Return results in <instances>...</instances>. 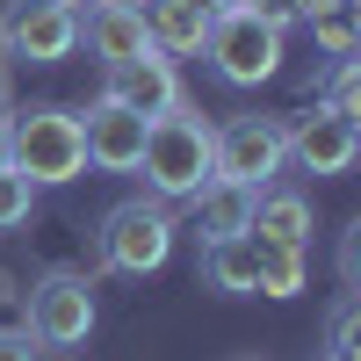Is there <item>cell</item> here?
<instances>
[{
	"instance_id": "obj_1",
	"label": "cell",
	"mask_w": 361,
	"mask_h": 361,
	"mask_svg": "<svg viewBox=\"0 0 361 361\" xmlns=\"http://www.w3.org/2000/svg\"><path fill=\"white\" fill-rule=\"evenodd\" d=\"M209 130H217V123H202L195 102L152 116L145 152H137V173H145V188H152L159 202H188L202 180H209Z\"/></svg>"
},
{
	"instance_id": "obj_2",
	"label": "cell",
	"mask_w": 361,
	"mask_h": 361,
	"mask_svg": "<svg viewBox=\"0 0 361 361\" xmlns=\"http://www.w3.org/2000/svg\"><path fill=\"white\" fill-rule=\"evenodd\" d=\"M8 166L29 180V188H66V180L87 173V130L73 109H22L8 123Z\"/></svg>"
},
{
	"instance_id": "obj_3",
	"label": "cell",
	"mask_w": 361,
	"mask_h": 361,
	"mask_svg": "<svg viewBox=\"0 0 361 361\" xmlns=\"http://www.w3.org/2000/svg\"><path fill=\"white\" fill-rule=\"evenodd\" d=\"M202 58L217 66V80H231V87H260V80H275V73H282V22H275V15H260V8L217 15V22H209Z\"/></svg>"
},
{
	"instance_id": "obj_4",
	"label": "cell",
	"mask_w": 361,
	"mask_h": 361,
	"mask_svg": "<svg viewBox=\"0 0 361 361\" xmlns=\"http://www.w3.org/2000/svg\"><path fill=\"white\" fill-rule=\"evenodd\" d=\"M166 253H173V217H166L159 195H130L102 217V267L152 275V267H166Z\"/></svg>"
},
{
	"instance_id": "obj_5",
	"label": "cell",
	"mask_w": 361,
	"mask_h": 361,
	"mask_svg": "<svg viewBox=\"0 0 361 361\" xmlns=\"http://www.w3.org/2000/svg\"><path fill=\"white\" fill-rule=\"evenodd\" d=\"M29 325L22 333L37 347H80L87 333H94V282L80 275V267H51V275L29 282Z\"/></svg>"
},
{
	"instance_id": "obj_6",
	"label": "cell",
	"mask_w": 361,
	"mask_h": 361,
	"mask_svg": "<svg viewBox=\"0 0 361 361\" xmlns=\"http://www.w3.org/2000/svg\"><path fill=\"white\" fill-rule=\"evenodd\" d=\"M289 145L275 116H231V123L209 130V180H246V188H267L282 173Z\"/></svg>"
},
{
	"instance_id": "obj_7",
	"label": "cell",
	"mask_w": 361,
	"mask_h": 361,
	"mask_svg": "<svg viewBox=\"0 0 361 361\" xmlns=\"http://www.w3.org/2000/svg\"><path fill=\"white\" fill-rule=\"evenodd\" d=\"M15 58L29 66H58V58L80 51V8L73 0H8V22H0Z\"/></svg>"
},
{
	"instance_id": "obj_8",
	"label": "cell",
	"mask_w": 361,
	"mask_h": 361,
	"mask_svg": "<svg viewBox=\"0 0 361 361\" xmlns=\"http://www.w3.org/2000/svg\"><path fill=\"white\" fill-rule=\"evenodd\" d=\"M282 145H289V159L304 166V173H347L354 159H361V137H354V123L347 116H333V109H304V116H289L282 123Z\"/></svg>"
},
{
	"instance_id": "obj_9",
	"label": "cell",
	"mask_w": 361,
	"mask_h": 361,
	"mask_svg": "<svg viewBox=\"0 0 361 361\" xmlns=\"http://www.w3.org/2000/svg\"><path fill=\"white\" fill-rule=\"evenodd\" d=\"M102 102H123L137 116H166V109H180L188 94H180L173 58L145 51V58H123V66H102Z\"/></svg>"
},
{
	"instance_id": "obj_10",
	"label": "cell",
	"mask_w": 361,
	"mask_h": 361,
	"mask_svg": "<svg viewBox=\"0 0 361 361\" xmlns=\"http://www.w3.org/2000/svg\"><path fill=\"white\" fill-rule=\"evenodd\" d=\"M80 130H87V166H102V173H137V152H145V130H152V116H137L123 102H94L80 116Z\"/></svg>"
},
{
	"instance_id": "obj_11",
	"label": "cell",
	"mask_w": 361,
	"mask_h": 361,
	"mask_svg": "<svg viewBox=\"0 0 361 361\" xmlns=\"http://www.w3.org/2000/svg\"><path fill=\"white\" fill-rule=\"evenodd\" d=\"M87 51L102 58V66H123V58H145L152 37H145V15L137 0H87V22H80Z\"/></svg>"
},
{
	"instance_id": "obj_12",
	"label": "cell",
	"mask_w": 361,
	"mask_h": 361,
	"mask_svg": "<svg viewBox=\"0 0 361 361\" xmlns=\"http://www.w3.org/2000/svg\"><path fill=\"white\" fill-rule=\"evenodd\" d=\"M137 15H145V37H152L159 58H195L209 44V15L202 0H137Z\"/></svg>"
},
{
	"instance_id": "obj_13",
	"label": "cell",
	"mask_w": 361,
	"mask_h": 361,
	"mask_svg": "<svg viewBox=\"0 0 361 361\" xmlns=\"http://www.w3.org/2000/svg\"><path fill=\"white\" fill-rule=\"evenodd\" d=\"M202 282L224 296H260V238L231 231V238H202Z\"/></svg>"
},
{
	"instance_id": "obj_14",
	"label": "cell",
	"mask_w": 361,
	"mask_h": 361,
	"mask_svg": "<svg viewBox=\"0 0 361 361\" xmlns=\"http://www.w3.org/2000/svg\"><path fill=\"white\" fill-rule=\"evenodd\" d=\"M253 195L246 180H202L188 195L195 202V238H231V231H253Z\"/></svg>"
},
{
	"instance_id": "obj_15",
	"label": "cell",
	"mask_w": 361,
	"mask_h": 361,
	"mask_svg": "<svg viewBox=\"0 0 361 361\" xmlns=\"http://www.w3.org/2000/svg\"><path fill=\"white\" fill-rule=\"evenodd\" d=\"M253 231L275 238V246H304L311 238V202L296 188H260L253 195Z\"/></svg>"
},
{
	"instance_id": "obj_16",
	"label": "cell",
	"mask_w": 361,
	"mask_h": 361,
	"mask_svg": "<svg viewBox=\"0 0 361 361\" xmlns=\"http://www.w3.org/2000/svg\"><path fill=\"white\" fill-rule=\"evenodd\" d=\"M260 296H304V246H275V238H260Z\"/></svg>"
},
{
	"instance_id": "obj_17",
	"label": "cell",
	"mask_w": 361,
	"mask_h": 361,
	"mask_svg": "<svg viewBox=\"0 0 361 361\" xmlns=\"http://www.w3.org/2000/svg\"><path fill=\"white\" fill-rule=\"evenodd\" d=\"M325 109L347 116L354 137H361V51H354V58H340V66L325 73Z\"/></svg>"
},
{
	"instance_id": "obj_18",
	"label": "cell",
	"mask_w": 361,
	"mask_h": 361,
	"mask_svg": "<svg viewBox=\"0 0 361 361\" xmlns=\"http://www.w3.org/2000/svg\"><path fill=\"white\" fill-rule=\"evenodd\" d=\"M325 361H361V296H340L325 318Z\"/></svg>"
},
{
	"instance_id": "obj_19",
	"label": "cell",
	"mask_w": 361,
	"mask_h": 361,
	"mask_svg": "<svg viewBox=\"0 0 361 361\" xmlns=\"http://www.w3.org/2000/svg\"><path fill=\"white\" fill-rule=\"evenodd\" d=\"M29 202H37V188L15 173V166H0V231H15V224H29Z\"/></svg>"
},
{
	"instance_id": "obj_20",
	"label": "cell",
	"mask_w": 361,
	"mask_h": 361,
	"mask_svg": "<svg viewBox=\"0 0 361 361\" xmlns=\"http://www.w3.org/2000/svg\"><path fill=\"white\" fill-rule=\"evenodd\" d=\"M340 282L361 296V217L347 224V238H340Z\"/></svg>"
},
{
	"instance_id": "obj_21",
	"label": "cell",
	"mask_w": 361,
	"mask_h": 361,
	"mask_svg": "<svg viewBox=\"0 0 361 361\" xmlns=\"http://www.w3.org/2000/svg\"><path fill=\"white\" fill-rule=\"evenodd\" d=\"M0 361H44V347L22 333V325H0Z\"/></svg>"
},
{
	"instance_id": "obj_22",
	"label": "cell",
	"mask_w": 361,
	"mask_h": 361,
	"mask_svg": "<svg viewBox=\"0 0 361 361\" xmlns=\"http://www.w3.org/2000/svg\"><path fill=\"white\" fill-rule=\"evenodd\" d=\"M347 8V0H289V15H304V22H333Z\"/></svg>"
},
{
	"instance_id": "obj_23",
	"label": "cell",
	"mask_w": 361,
	"mask_h": 361,
	"mask_svg": "<svg viewBox=\"0 0 361 361\" xmlns=\"http://www.w3.org/2000/svg\"><path fill=\"white\" fill-rule=\"evenodd\" d=\"M209 15H238V8H253V0H202Z\"/></svg>"
},
{
	"instance_id": "obj_24",
	"label": "cell",
	"mask_w": 361,
	"mask_h": 361,
	"mask_svg": "<svg viewBox=\"0 0 361 361\" xmlns=\"http://www.w3.org/2000/svg\"><path fill=\"white\" fill-rule=\"evenodd\" d=\"M0 166H8V123H0Z\"/></svg>"
},
{
	"instance_id": "obj_25",
	"label": "cell",
	"mask_w": 361,
	"mask_h": 361,
	"mask_svg": "<svg viewBox=\"0 0 361 361\" xmlns=\"http://www.w3.org/2000/svg\"><path fill=\"white\" fill-rule=\"evenodd\" d=\"M238 361H260V354H238Z\"/></svg>"
},
{
	"instance_id": "obj_26",
	"label": "cell",
	"mask_w": 361,
	"mask_h": 361,
	"mask_svg": "<svg viewBox=\"0 0 361 361\" xmlns=\"http://www.w3.org/2000/svg\"><path fill=\"white\" fill-rule=\"evenodd\" d=\"M73 8H80V0H73Z\"/></svg>"
}]
</instances>
